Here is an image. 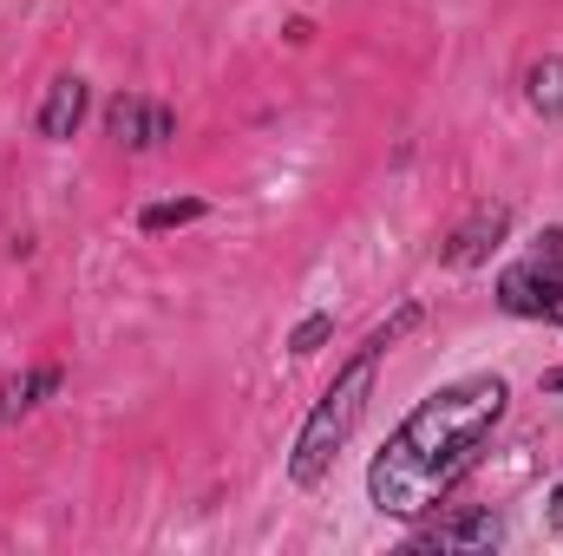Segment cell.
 Wrapping results in <instances>:
<instances>
[{"instance_id":"1","label":"cell","mask_w":563,"mask_h":556,"mask_svg":"<svg viewBox=\"0 0 563 556\" xmlns=\"http://www.w3.org/2000/svg\"><path fill=\"white\" fill-rule=\"evenodd\" d=\"M511 413V380L505 374H465L432 387L413 413L387 432V445L367 465V504L380 518L420 524L432 518L459 478L478 465V452L492 445V432Z\"/></svg>"},{"instance_id":"2","label":"cell","mask_w":563,"mask_h":556,"mask_svg":"<svg viewBox=\"0 0 563 556\" xmlns=\"http://www.w3.org/2000/svg\"><path fill=\"white\" fill-rule=\"evenodd\" d=\"M420 327V308L407 301L394 321H380L341 367H334V380L321 387V400L308 407V419L295 425V445H288V485H301V491H314L328 471H334V458L354 445V432H361V419H367V400H374V374H380V354L400 341V334H413Z\"/></svg>"},{"instance_id":"3","label":"cell","mask_w":563,"mask_h":556,"mask_svg":"<svg viewBox=\"0 0 563 556\" xmlns=\"http://www.w3.org/2000/svg\"><path fill=\"white\" fill-rule=\"evenodd\" d=\"M492 294L518 321H551V327H563V223H551L518 263H505L498 281H492Z\"/></svg>"},{"instance_id":"4","label":"cell","mask_w":563,"mask_h":556,"mask_svg":"<svg viewBox=\"0 0 563 556\" xmlns=\"http://www.w3.org/2000/svg\"><path fill=\"white\" fill-rule=\"evenodd\" d=\"M498 544H505V518L485 511V504H459V511L413 531V551H439V556H492Z\"/></svg>"},{"instance_id":"5","label":"cell","mask_w":563,"mask_h":556,"mask_svg":"<svg viewBox=\"0 0 563 556\" xmlns=\"http://www.w3.org/2000/svg\"><path fill=\"white\" fill-rule=\"evenodd\" d=\"M106 138L119 151H164L177 138V112L164 99H144V92H119L106 105Z\"/></svg>"},{"instance_id":"6","label":"cell","mask_w":563,"mask_h":556,"mask_svg":"<svg viewBox=\"0 0 563 556\" xmlns=\"http://www.w3.org/2000/svg\"><path fill=\"white\" fill-rule=\"evenodd\" d=\"M511 236V203H472L452 230H445V243H439V263L445 269H478V263H492V249Z\"/></svg>"},{"instance_id":"7","label":"cell","mask_w":563,"mask_h":556,"mask_svg":"<svg viewBox=\"0 0 563 556\" xmlns=\"http://www.w3.org/2000/svg\"><path fill=\"white\" fill-rule=\"evenodd\" d=\"M86 105H92V86H86L79 73H59V79L46 86L40 112H33V132H40L46 144H66L79 125H86Z\"/></svg>"},{"instance_id":"8","label":"cell","mask_w":563,"mask_h":556,"mask_svg":"<svg viewBox=\"0 0 563 556\" xmlns=\"http://www.w3.org/2000/svg\"><path fill=\"white\" fill-rule=\"evenodd\" d=\"M59 387H66V367H53V360H46V367H20V374H7V380H0V425H20L40 400H53Z\"/></svg>"},{"instance_id":"9","label":"cell","mask_w":563,"mask_h":556,"mask_svg":"<svg viewBox=\"0 0 563 556\" xmlns=\"http://www.w3.org/2000/svg\"><path fill=\"white\" fill-rule=\"evenodd\" d=\"M525 105L538 119H563V53H544L525 66Z\"/></svg>"},{"instance_id":"10","label":"cell","mask_w":563,"mask_h":556,"mask_svg":"<svg viewBox=\"0 0 563 556\" xmlns=\"http://www.w3.org/2000/svg\"><path fill=\"white\" fill-rule=\"evenodd\" d=\"M210 203L203 197H170V203H144L139 210V230L144 236H164V230H184V223H203Z\"/></svg>"},{"instance_id":"11","label":"cell","mask_w":563,"mask_h":556,"mask_svg":"<svg viewBox=\"0 0 563 556\" xmlns=\"http://www.w3.org/2000/svg\"><path fill=\"white\" fill-rule=\"evenodd\" d=\"M328 341H334V314H308V321L288 334V354H301V360H308V354H321Z\"/></svg>"},{"instance_id":"12","label":"cell","mask_w":563,"mask_h":556,"mask_svg":"<svg viewBox=\"0 0 563 556\" xmlns=\"http://www.w3.org/2000/svg\"><path fill=\"white\" fill-rule=\"evenodd\" d=\"M544 504H551V531H563V478L551 485V498H544Z\"/></svg>"},{"instance_id":"13","label":"cell","mask_w":563,"mask_h":556,"mask_svg":"<svg viewBox=\"0 0 563 556\" xmlns=\"http://www.w3.org/2000/svg\"><path fill=\"white\" fill-rule=\"evenodd\" d=\"M544 387H551V393H558V387H563V374H551V380H544Z\"/></svg>"}]
</instances>
